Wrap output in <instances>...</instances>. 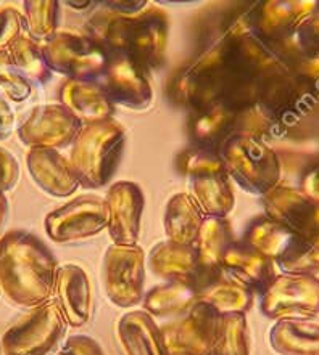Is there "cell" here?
<instances>
[{"label": "cell", "mask_w": 319, "mask_h": 355, "mask_svg": "<svg viewBox=\"0 0 319 355\" xmlns=\"http://www.w3.org/2000/svg\"><path fill=\"white\" fill-rule=\"evenodd\" d=\"M279 57L250 34L247 18L216 40L174 80V97L195 111L210 106H255Z\"/></svg>", "instance_id": "obj_1"}, {"label": "cell", "mask_w": 319, "mask_h": 355, "mask_svg": "<svg viewBox=\"0 0 319 355\" xmlns=\"http://www.w3.org/2000/svg\"><path fill=\"white\" fill-rule=\"evenodd\" d=\"M57 272V259L34 233L13 230L0 238V290L15 306L33 309L50 301Z\"/></svg>", "instance_id": "obj_2"}, {"label": "cell", "mask_w": 319, "mask_h": 355, "mask_svg": "<svg viewBox=\"0 0 319 355\" xmlns=\"http://www.w3.org/2000/svg\"><path fill=\"white\" fill-rule=\"evenodd\" d=\"M168 31V15L155 5H147L134 15H97L85 26V33L108 57L128 58L144 69L163 63Z\"/></svg>", "instance_id": "obj_3"}, {"label": "cell", "mask_w": 319, "mask_h": 355, "mask_svg": "<svg viewBox=\"0 0 319 355\" xmlns=\"http://www.w3.org/2000/svg\"><path fill=\"white\" fill-rule=\"evenodd\" d=\"M126 144V130L113 119L85 124L71 144L69 164L79 185L105 187L115 175Z\"/></svg>", "instance_id": "obj_4"}, {"label": "cell", "mask_w": 319, "mask_h": 355, "mask_svg": "<svg viewBox=\"0 0 319 355\" xmlns=\"http://www.w3.org/2000/svg\"><path fill=\"white\" fill-rule=\"evenodd\" d=\"M232 182L247 193L263 196L279 185V155L266 140L252 135L232 137L216 153Z\"/></svg>", "instance_id": "obj_5"}, {"label": "cell", "mask_w": 319, "mask_h": 355, "mask_svg": "<svg viewBox=\"0 0 319 355\" xmlns=\"http://www.w3.org/2000/svg\"><path fill=\"white\" fill-rule=\"evenodd\" d=\"M190 132L200 150L211 153H218L227 140L237 135H252L263 140L275 137L271 123L256 105L245 108L220 105L195 111Z\"/></svg>", "instance_id": "obj_6"}, {"label": "cell", "mask_w": 319, "mask_h": 355, "mask_svg": "<svg viewBox=\"0 0 319 355\" xmlns=\"http://www.w3.org/2000/svg\"><path fill=\"white\" fill-rule=\"evenodd\" d=\"M50 71L65 74L69 80L97 83L110 62L108 53L85 31L63 29L42 44Z\"/></svg>", "instance_id": "obj_7"}, {"label": "cell", "mask_w": 319, "mask_h": 355, "mask_svg": "<svg viewBox=\"0 0 319 355\" xmlns=\"http://www.w3.org/2000/svg\"><path fill=\"white\" fill-rule=\"evenodd\" d=\"M184 172L189 180V195L205 217L229 214L234 207V191L220 156L200 148L190 151L186 155Z\"/></svg>", "instance_id": "obj_8"}, {"label": "cell", "mask_w": 319, "mask_h": 355, "mask_svg": "<svg viewBox=\"0 0 319 355\" xmlns=\"http://www.w3.org/2000/svg\"><path fill=\"white\" fill-rule=\"evenodd\" d=\"M67 322L55 299L33 307L2 338L5 355H47L62 339Z\"/></svg>", "instance_id": "obj_9"}, {"label": "cell", "mask_w": 319, "mask_h": 355, "mask_svg": "<svg viewBox=\"0 0 319 355\" xmlns=\"http://www.w3.org/2000/svg\"><path fill=\"white\" fill-rule=\"evenodd\" d=\"M145 252L139 245H111L102 261V285L111 304L131 309L145 296Z\"/></svg>", "instance_id": "obj_10"}, {"label": "cell", "mask_w": 319, "mask_h": 355, "mask_svg": "<svg viewBox=\"0 0 319 355\" xmlns=\"http://www.w3.org/2000/svg\"><path fill=\"white\" fill-rule=\"evenodd\" d=\"M263 315L282 318H311L319 313V278L302 273H281L261 293Z\"/></svg>", "instance_id": "obj_11"}, {"label": "cell", "mask_w": 319, "mask_h": 355, "mask_svg": "<svg viewBox=\"0 0 319 355\" xmlns=\"http://www.w3.org/2000/svg\"><path fill=\"white\" fill-rule=\"evenodd\" d=\"M319 15V2L313 0H271L258 3L247 18L250 34L266 45L291 39L306 19Z\"/></svg>", "instance_id": "obj_12"}, {"label": "cell", "mask_w": 319, "mask_h": 355, "mask_svg": "<svg viewBox=\"0 0 319 355\" xmlns=\"http://www.w3.org/2000/svg\"><path fill=\"white\" fill-rule=\"evenodd\" d=\"M45 233L55 243H73L99 235L106 228L105 198L84 195L45 217Z\"/></svg>", "instance_id": "obj_13"}, {"label": "cell", "mask_w": 319, "mask_h": 355, "mask_svg": "<svg viewBox=\"0 0 319 355\" xmlns=\"http://www.w3.org/2000/svg\"><path fill=\"white\" fill-rule=\"evenodd\" d=\"M268 219L277 222L303 240H319V202L302 189L279 184L261 196Z\"/></svg>", "instance_id": "obj_14"}, {"label": "cell", "mask_w": 319, "mask_h": 355, "mask_svg": "<svg viewBox=\"0 0 319 355\" xmlns=\"http://www.w3.org/2000/svg\"><path fill=\"white\" fill-rule=\"evenodd\" d=\"M221 313L199 301L186 315L160 327L168 355H211Z\"/></svg>", "instance_id": "obj_15"}, {"label": "cell", "mask_w": 319, "mask_h": 355, "mask_svg": "<svg viewBox=\"0 0 319 355\" xmlns=\"http://www.w3.org/2000/svg\"><path fill=\"white\" fill-rule=\"evenodd\" d=\"M83 124L62 105H39L18 125V139L29 150H58L73 144Z\"/></svg>", "instance_id": "obj_16"}, {"label": "cell", "mask_w": 319, "mask_h": 355, "mask_svg": "<svg viewBox=\"0 0 319 355\" xmlns=\"http://www.w3.org/2000/svg\"><path fill=\"white\" fill-rule=\"evenodd\" d=\"M147 263H149L150 270L156 277L166 280V283L187 285L194 288L197 294L222 273V268L208 270V268L202 267L194 246L176 245L171 241L158 243L152 248Z\"/></svg>", "instance_id": "obj_17"}, {"label": "cell", "mask_w": 319, "mask_h": 355, "mask_svg": "<svg viewBox=\"0 0 319 355\" xmlns=\"http://www.w3.org/2000/svg\"><path fill=\"white\" fill-rule=\"evenodd\" d=\"M95 84L111 103L128 110H145L154 101V89L147 69L128 58L110 57Z\"/></svg>", "instance_id": "obj_18"}, {"label": "cell", "mask_w": 319, "mask_h": 355, "mask_svg": "<svg viewBox=\"0 0 319 355\" xmlns=\"http://www.w3.org/2000/svg\"><path fill=\"white\" fill-rule=\"evenodd\" d=\"M106 228L113 245L134 246L140 235V222L144 214V191L134 182H116L105 196Z\"/></svg>", "instance_id": "obj_19"}, {"label": "cell", "mask_w": 319, "mask_h": 355, "mask_svg": "<svg viewBox=\"0 0 319 355\" xmlns=\"http://www.w3.org/2000/svg\"><path fill=\"white\" fill-rule=\"evenodd\" d=\"M55 302L69 327H84L94 313L92 283L88 272L76 263L58 267L55 280Z\"/></svg>", "instance_id": "obj_20"}, {"label": "cell", "mask_w": 319, "mask_h": 355, "mask_svg": "<svg viewBox=\"0 0 319 355\" xmlns=\"http://www.w3.org/2000/svg\"><path fill=\"white\" fill-rule=\"evenodd\" d=\"M26 167L34 184L50 196L67 198L78 190L79 182L69 159L65 158L58 150H29Z\"/></svg>", "instance_id": "obj_21"}, {"label": "cell", "mask_w": 319, "mask_h": 355, "mask_svg": "<svg viewBox=\"0 0 319 355\" xmlns=\"http://www.w3.org/2000/svg\"><path fill=\"white\" fill-rule=\"evenodd\" d=\"M227 277L244 285L253 293H263L276 278V263L245 241H234L221 261Z\"/></svg>", "instance_id": "obj_22"}, {"label": "cell", "mask_w": 319, "mask_h": 355, "mask_svg": "<svg viewBox=\"0 0 319 355\" xmlns=\"http://www.w3.org/2000/svg\"><path fill=\"white\" fill-rule=\"evenodd\" d=\"M60 105L81 124H95L113 118L115 105L105 97L95 83L67 80L60 89Z\"/></svg>", "instance_id": "obj_23"}, {"label": "cell", "mask_w": 319, "mask_h": 355, "mask_svg": "<svg viewBox=\"0 0 319 355\" xmlns=\"http://www.w3.org/2000/svg\"><path fill=\"white\" fill-rule=\"evenodd\" d=\"M116 333L126 355H168L160 327L145 311L124 313Z\"/></svg>", "instance_id": "obj_24"}, {"label": "cell", "mask_w": 319, "mask_h": 355, "mask_svg": "<svg viewBox=\"0 0 319 355\" xmlns=\"http://www.w3.org/2000/svg\"><path fill=\"white\" fill-rule=\"evenodd\" d=\"M268 343L277 355H319V323L310 318L276 320Z\"/></svg>", "instance_id": "obj_25"}, {"label": "cell", "mask_w": 319, "mask_h": 355, "mask_svg": "<svg viewBox=\"0 0 319 355\" xmlns=\"http://www.w3.org/2000/svg\"><path fill=\"white\" fill-rule=\"evenodd\" d=\"M205 216L189 193L170 198L165 211V233L176 245L195 246Z\"/></svg>", "instance_id": "obj_26"}, {"label": "cell", "mask_w": 319, "mask_h": 355, "mask_svg": "<svg viewBox=\"0 0 319 355\" xmlns=\"http://www.w3.org/2000/svg\"><path fill=\"white\" fill-rule=\"evenodd\" d=\"M199 302V294L194 288L181 283H165L145 293L142 304L144 311L152 317L177 318L186 315Z\"/></svg>", "instance_id": "obj_27"}, {"label": "cell", "mask_w": 319, "mask_h": 355, "mask_svg": "<svg viewBox=\"0 0 319 355\" xmlns=\"http://www.w3.org/2000/svg\"><path fill=\"white\" fill-rule=\"evenodd\" d=\"M255 293L232 280L224 272L199 291V301L208 304L218 313H245L253 306Z\"/></svg>", "instance_id": "obj_28"}, {"label": "cell", "mask_w": 319, "mask_h": 355, "mask_svg": "<svg viewBox=\"0 0 319 355\" xmlns=\"http://www.w3.org/2000/svg\"><path fill=\"white\" fill-rule=\"evenodd\" d=\"M297 238L298 235L287 230L286 227L268 219L266 216H261L250 222L242 241H245L248 246L270 257L276 263L291 250Z\"/></svg>", "instance_id": "obj_29"}, {"label": "cell", "mask_w": 319, "mask_h": 355, "mask_svg": "<svg viewBox=\"0 0 319 355\" xmlns=\"http://www.w3.org/2000/svg\"><path fill=\"white\" fill-rule=\"evenodd\" d=\"M234 241V232L226 217H205L194 246L202 267L220 270L222 257Z\"/></svg>", "instance_id": "obj_30"}, {"label": "cell", "mask_w": 319, "mask_h": 355, "mask_svg": "<svg viewBox=\"0 0 319 355\" xmlns=\"http://www.w3.org/2000/svg\"><path fill=\"white\" fill-rule=\"evenodd\" d=\"M211 355H250V338L244 313L220 315Z\"/></svg>", "instance_id": "obj_31"}, {"label": "cell", "mask_w": 319, "mask_h": 355, "mask_svg": "<svg viewBox=\"0 0 319 355\" xmlns=\"http://www.w3.org/2000/svg\"><path fill=\"white\" fill-rule=\"evenodd\" d=\"M8 58L17 66L19 73L26 78L29 83L45 84L52 76L47 62H45L42 45H39L29 35H23L8 50Z\"/></svg>", "instance_id": "obj_32"}, {"label": "cell", "mask_w": 319, "mask_h": 355, "mask_svg": "<svg viewBox=\"0 0 319 355\" xmlns=\"http://www.w3.org/2000/svg\"><path fill=\"white\" fill-rule=\"evenodd\" d=\"M58 2L54 0H26L24 2V21L29 37L47 40L57 33Z\"/></svg>", "instance_id": "obj_33"}, {"label": "cell", "mask_w": 319, "mask_h": 355, "mask_svg": "<svg viewBox=\"0 0 319 355\" xmlns=\"http://www.w3.org/2000/svg\"><path fill=\"white\" fill-rule=\"evenodd\" d=\"M34 85L19 73L7 53L0 55V92L13 101H24L31 97Z\"/></svg>", "instance_id": "obj_34"}, {"label": "cell", "mask_w": 319, "mask_h": 355, "mask_svg": "<svg viewBox=\"0 0 319 355\" xmlns=\"http://www.w3.org/2000/svg\"><path fill=\"white\" fill-rule=\"evenodd\" d=\"M24 31H28L26 21L17 8H0V55L8 53L12 45L23 37Z\"/></svg>", "instance_id": "obj_35"}, {"label": "cell", "mask_w": 319, "mask_h": 355, "mask_svg": "<svg viewBox=\"0 0 319 355\" xmlns=\"http://www.w3.org/2000/svg\"><path fill=\"white\" fill-rule=\"evenodd\" d=\"M19 179V164L15 156L0 146V193L12 190Z\"/></svg>", "instance_id": "obj_36"}, {"label": "cell", "mask_w": 319, "mask_h": 355, "mask_svg": "<svg viewBox=\"0 0 319 355\" xmlns=\"http://www.w3.org/2000/svg\"><path fill=\"white\" fill-rule=\"evenodd\" d=\"M58 355H105L100 344L90 336L76 334L67 339Z\"/></svg>", "instance_id": "obj_37"}, {"label": "cell", "mask_w": 319, "mask_h": 355, "mask_svg": "<svg viewBox=\"0 0 319 355\" xmlns=\"http://www.w3.org/2000/svg\"><path fill=\"white\" fill-rule=\"evenodd\" d=\"M15 129V113L8 100L0 94V140L8 139Z\"/></svg>", "instance_id": "obj_38"}, {"label": "cell", "mask_w": 319, "mask_h": 355, "mask_svg": "<svg viewBox=\"0 0 319 355\" xmlns=\"http://www.w3.org/2000/svg\"><path fill=\"white\" fill-rule=\"evenodd\" d=\"M300 189L305 191L308 196L319 202V164H316L311 169H308L302 177V187Z\"/></svg>", "instance_id": "obj_39"}, {"label": "cell", "mask_w": 319, "mask_h": 355, "mask_svg": "<svg viewBox=\"0 0 319 355\" xmlns=\"http://www.w3.org/2000/svg\"><path fill=\"white\" fill-rule=\"evenodd\" d=\"M8 219V200L5 198V193H0V235H2L3 227Z\"/></svg>", "instance_id": "obj_40"}, {"label": "cell", "mask_w": 319, "mask_h": 355, "mask_svg": "<svg viewBox=\"0 0 319 355\" xmlns=\"http://www.w3.org/2000/svg\"><path fill=\"white\" fill-rule=\"evenodd\" d=\"M316 94H318V98H319V80H318V84H316Z\"/></svg>", "instance_id": "obj_41"}]
</instances>
